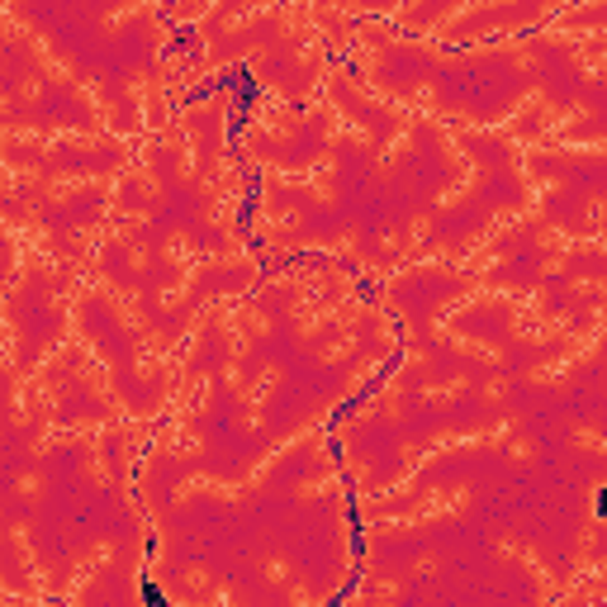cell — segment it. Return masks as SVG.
<instances>
[{
    "instance_id": "6da1fadb",
    "label": "cell",
    "mask_w": 607,
    "mask_h": 607,
    "mask_svg": "<svg viewBox=\"0 0 607 607\" xmlns=\"http://www.w3.org/2000/svg\"><path fill=\"white\" fill-rule=\"evenodd\" d=\"M143 603H147V607H171V603H167V598H162V593H157V588H152V584H143Z\"/></svg>"
}]
</instances>
